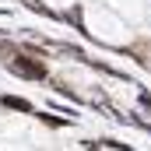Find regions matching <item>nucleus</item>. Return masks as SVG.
I'll list each match as a JSON object with an SVG mask.
<instances>
[{
	"instance_id": "nucleus-5",
	"label": "nucleus",
	"mask_w": 151,
	"mask_h": 151,
	"mask_svg": "<svg viewBox=\"0 0 151 151\" xmlns=\"http://www.w3.org/2000/svg\"><path fill=\"white\" fill-rule=\"evenodd\" d=\"M141 106H144V109L151 113V95H144V91H141Z\"/></svg>"
},
{
	"instance_id": "nucleus-4",
	"label": "nucleus",
	"mask_w": 151,
	"mask_h": 151,
	"mask_svg": "<svg viewBox=\"0 0 151 151\" xmlns=\"http://www.w3.org/2000/svg\"><path fill=\"white\" fill-rule=\"evenodd\" d=\"M42 123H49V127H63L67 119H63V116H49V113H42Z\"/></svg>"
},
{
	"instance_id": "nucleus-2",
	"label": "nucleus",
	"mask_w": 151,
	"mask_h": 151,
	"mask_svg": "<svg viewBox=\"0 0 151 151\" xmlns=\"http://www.w3.org/2000/svg\"><path fill=\"white\" fill-rule=\"evenodd\" d=\"M0 102H4L7 109H18V113H35V109H32V102H25V99H14V95H0Z\"/></svg>"
},
{
	"instance_id": "nucleus-1",
	"label": "nucleus",
	"mask_w": 151,
	"mask_h": 151,
	"mask_svg": "<svg viewBox=\"0 0 151 151\" xmlns=\"http://www.w3.org/2000/svg\"><path fill=\"white\" fill-rule=\"evenodd\" d=\"M7 67H11L14 77H28V81H46V77H49L46 63L35 60V56H28V53H14V56L7 60Z\"/></svg>"
},
{
	"instance_id": "nucleus-3",
	"label": "nucleus",
	"mask_w": 151,
	"mask_h": 151,
	"mask_svg": "<svg viewBox=\"0 0 151 151\" xmlns=\"http://www.w3.org/2000/svg\"><path fill=\"white\" fill-rule=\"evenodd\" d=\"M14 53H18V49H14V46H11V42H7V39H0V60H4V63H7V60H11V56H14Z\"/></svg>"
}]
</instances>
